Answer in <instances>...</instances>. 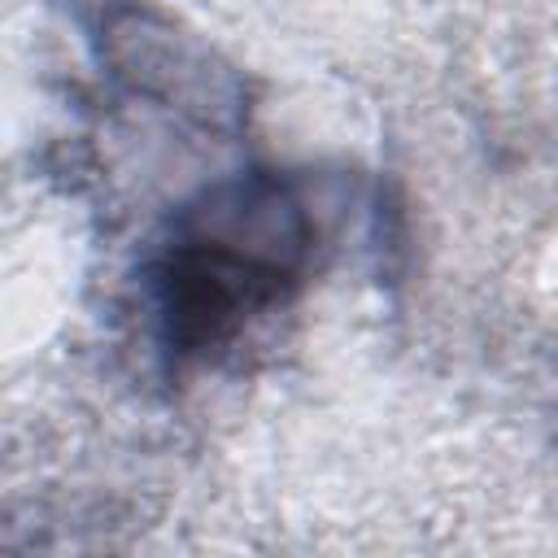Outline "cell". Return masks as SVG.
Wrapping results in <instances>:
<instances>
[{"mask_svg": "<svg viewBox=\"0 0 558 558\" xmlns=\"http://www.w3.org/2000/svg\"><path fill=\"white\" fill-rule=\"evenodd\" d=\"M310 240L305 205L270 174L209 192L153 266L166 353L174 362L209 357L257 314L288 301L305 275Z\"/></svg>", "mask_w": 558, "mask_h": 558, "instance_id": "obj_1", "label": "cell"}]
</instances>
